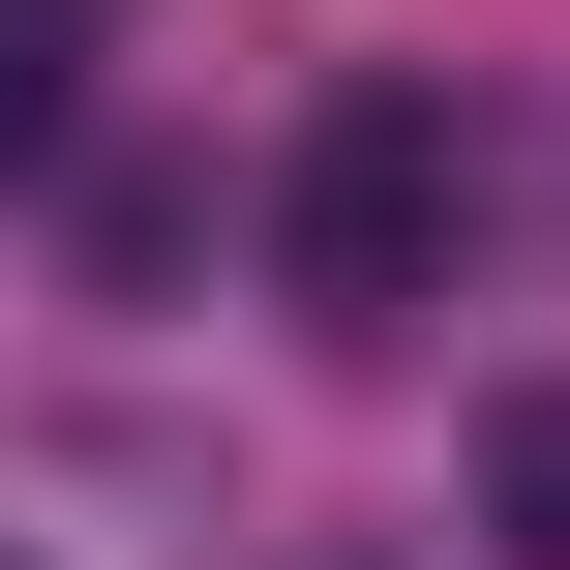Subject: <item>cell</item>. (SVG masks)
<instances>
[{
	"label": "cell",
	"mask_w": 570,
	"mask_h": 570,
	"mask_svg": "<svg viewBox=\"0 0 570 570\" xmlns=\"http://www.w3.org/2000/svg\"><path fill=\"white\" fill-rule=\"evenodd\" d=\"M451 240H481V150H451V90H331V120H301V180H271V271H301V331H331V361H421Z\"/></svg>",
	"instance_id": "obj_1"
},
{
	"label": "cell",
	"mask_w": 570,
	"mask_h": 570,
	"mask_svg": "<svg viewBox=\"0 0 570 570\" xmlns=\"http://www.w3.org/2000/svg\"><path fill=\"white\" fill-rule=\"evenodd\" d=\"M0 570H210V451H150V421H0Z\"/></svg>",
	"instance_id": "obj_2"
},
{
	"label": "cell",
	"mask_w": 570,
	"mask_h": 570,
	"mask_svg": "<svg viewBox=\"0 0 570 570\" xmlns=\"http://www.w3.org/2000/svg\"><path fill=\"white\" fill-rule=\"evenodd\" d=\"M90 60H120V0H0V180L90 120Z\"/></svg>",
	"instance_id": "obj_3"
},
{
	"label": "cell",
	"mask_w": 570,
	"mask_h": 570,
	"mask_svg": "<svg viewBox=\"0 0 570 570\" xmlns=\"http://www.w3.org/2000/svg\"><path fill=\"white\" fill-rule=\"evenodd\" d=\"M481 570H570V391L481 421Z\"/></svg>",
	"instance_id": "obj_4"
}]
</instances>
